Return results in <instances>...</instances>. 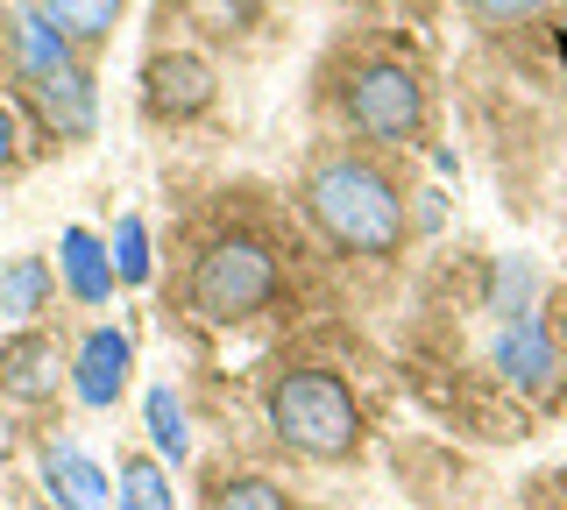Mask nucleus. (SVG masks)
<instances>
[{
    "instance_id": "nucleus-3",
    "label": "nucleus",
    "mask_w": 567,
    "mask_h": 510,
    "mask_svg": "<svg viewBox=\"0 0 567 510\" xmlns=\"http://www.w3.org/2000/svg\"><path fill=\"white\" fill-rule=\"evenodd\" d=\"M277 298V256L248 235H227L192 262V312L206 326H235V320H256L262 305Z\"/></svg>"
},
{
    "instance_id": "nucleus-22",
    "label": "nucleus",
    "mask_w": 567,
    "mask_h": 510,
    "mask_svg": "<svg viewBox=\"0 0 567 510\" xmlns=\"http://www.w3.org/2000/svg\"><path fill=\"white\" fill-rule=\"evenodd\" d=\"M0 447H8V433H0Z\"/></svg>"
},
{
    "instance_id": "nucleus-19",
    "label": "nucleus",
    "mask_w": 567,
    "mask_h": 510,
    "mask_svg": "<svg viewBox=\"0 0 567 510\" xmlns=\"http://www.w3.org/2000/svg\"><path fill=\"white\" fill-rule=\"evenodd\" d=\"M475 14H483V22H525V14H539L546 0H468Z\"/></svg>"
},
{
    "instance_id": "nucleus-20",
    "label": "nucleus",
    "mask_w": 567,
    "mask_h": 510,
    "mask_svg": "<svg viewBox=\"0 0 567 510\" xmlns=\"http://www.w3.org/2000/svg\"><path fill=\"white\" fill-rule=\"evenodd\" d=\"M8 156H14V114L0 107V164H8Z\"/></svg>"
},
{
    "instance_id": "nucleus-7",
    "label": "nucleus",
    "mask_w": 567,
    "mask_h": 510,
    "mask_svg": "<svg viewBox=\"0 0 567 510\" xmlns=\"http://www.w3.org/2000/svg\"><path fill=\"white\" fill-rule=\"evenodd\" d=\"M142 85H150V114H164V121H192V114H206L213 107V64L206 58H192V50H171V58H156L150 72H142Z\"/></svg>"
},
{
    "instance_id": "nucleus-8",
    "label": "nucleus",
    "mask_w": 567,
    "mask_h": 510,
    "mask_svg": "<svg viewBox=\"0 0 567 510\" xmlns=\"http://www.w3.org/2000/svg\"><path fill=\"white\" fill-rule=\"evenodd\" d=\"M64 362H58V341H43V333H22V341L0 347V397L14 404H43L58 391Z\"/></svg>"
},
{
    "instance_id": "nucleus-1",
    "label": "nucleus",
    "mask_w": 567,
    "mask_h": 510,
    "mask_svg": "<svg viewBox=\"0 0 567 510\" xmlns=\"http://www.w3.org/2000/svg\"><path fill=\"white\" fill-rule=\"evenodd\" d=\"M306 206H312L319 235H327L333 249H354V256H390L398 235H404L398 185H390L377 164H362V156H327L306 185Z\"/></svg>"
},
{
    "instance_id": "nucleus-13",
    "label": "nucleus",
    "mask_w": 567,
    "mask_h": 510,
    "mask_svg": "<svg viewBox=\"0 0 567 510\" xmlns=\"http://www.w3.org/2000/svg\"><path fill=\"white\" fill-rule=\"evenodd\" d=\"M50 298V262L43 256H14L8 270H0V312L8 320H35Z\"/></svg>"
},
{
    "instance_id": "nucleus-6",
    "label": "nucleus",
    "mask_w": 567,
    "mask_h": 510,
    "mask_svg": "<svg viewBox=\"0 0 567 510\" xmlns=\"http://www.w3.org/2000/svg\"><path fill=\"white\" fill-rule=\"evenodd\" d=\"M128 368H135V347L128 333L114 326H93L79 341V355H71V391H79V404H93V412H106L121 391H128Z\"/></svg>"
},
{
    "instance_id": "nucleus-5",
    "label": "nucleus",
    "mask_w": 567,
    "mask_h": 510,
    "mask_svg": "<svg viewBox=\"0 0 567 510\" xmlns=\"http://www.w3.org/2000/svg\"><path fill=\"white\" fill-rule=\"evenodd\" d=\"M496 368L511 376V391L554 397V383H560V347H554V333H546L539 312H525V320L504 326V341H496Z\"/></svg>"
},
{
    "instance_id": "nucleus-12",
    "label": "nucleus",
    "mask_w": 567,
    "mask_h": 510,
    "mask_svg": "<svg viewBox=\"0 0 567 510\" xmlns=\"http://www.w3.org/2000/svg\"><path fill=\"white\" fill-rule=\"evenodd\" d=\"M35 107L58 135H93V79L79 72V64H64V72L35 79Z\"/></svg>"
},
{
    "instance_id": "nucleus-16",
    "label": "nucleus",
    "mask_w": 567,
    "mask_h": 510,
    "mask_svg": "<svg viewBox=\"0 0 567 510\" xmlns=\"http://www.w3.org/2000/svg\"><path fill=\"white\" fill-rule=\"evenodd\" d=\"M114 510H177V503H171V475L156 468V461H121Z\"/></svg>"
},
{
    "instance_id": "nucleus-2",
    "label": "nucleus",
    "mask_w": 567,
    "mask_h": 510,
    "mask_svg": "<svg viewBox=\"0 0 567 510\" xmlns=\"http://www.w3.org/2000/svg\"><path fill=\"white\" fill-rule=\"evenodd\" d=\"M270 426H277L284 447L312 454V461H341L354 439H362V412H354L348 383L333 368H291L270 391Z\"/></svg>"
},
{
    "instance_id": "nucleus-9",
    "label": "nucleus",
    "mask_w": 567,
    "mask_h": 510,
    "mask_svg": "<svg viewBox=\"0 0 567 510\" xmlns=\"http://www.w3.org/2000/svg\"><path fill=\"white\" fill-rule=\"evenodd\" d=\"M43 489H50V503L58 510H106L114 497H106V475L93 454H79V447H50L43 454Z\"/></svg>"
},
{
    "instance_id": "nucleus-4",
    "label": "nucleus",
    "mask_w": 567,
    "mask_h": 510,
    "mask_svg": "<svg viewBox=\"0 0 567 510\" xmlns=\"http://www.w3.org/2000/svg\"><path fill=\"white\" fill-rule=\"evenodd\" d=\"M348 121L369 143H404V135H419V121H425L419 79L404 72V64H362V72L348 79Z\"/></svg>"
},
{
    "instance_id": "nucleus-10",
    "label": "nucleus",
    "mask_w": 567,
    "mask_h": 510,
    "mask_svg": "<svg viewBox=\"0 0 567 510\" xmlns=\"http://www.w3.org/2000/svg\"><path fill=\"white\" fill-rule=\"evenodd\" d=\"M58 270H64V284L79 305H106L114 298V256H106V241L100 235H85V227H64V241H58Z\"/></svg>"
},
{
    "instance_id": "nucleus-17",
    "label": "nucleus",
    "mask_w": 567,
    "mask_h": 510,
    "mask_svg": "<svg viewBox=\"0 0 567 510\" xmlns=\"http://www.w3.org/2000/svg\"><path fill=\"white\" fill-rule=\"evenodd\" d=\"M106 256H114V284H150V227H142V214H121Z\"/></svg>"
},
{
    "instance_id": "nucleus-11",
    "label": "nucleus",
    "mask_w": 567,
    "mask_h": 510,
    "mask_svg": "<svg viewBox=\"0 0 567 510\" xmlns=\"http://www.w3.org/2000/svg\"><path fill=\"white\" fill-rule=\"evenodd\" d=\"M8 37H14V64H22V79H29V85H35V79H50V72H64V64H71V37H64L58 22H50L43 8H22V14H14V29H8Z\"/></svg>"
},
{
    "instance_id": "nucleus-21",
    "label": "nucleus",
    "mask_w": 567,
    "mask_h": 510,
    "mask_svg": "<svg viewBox=\"0 0 567 510\" xmlns=\"http://www.w3.org/2000/svg\"><path fill=\"white\" fill-rule=\"evenodd\" d=\"M29 510H58V503H29Z\"/></svg>"
},
{
    "instance_id": "nucleus-15",
    "label": "nucleus",
    "mask_w": 567,
    "mask_h": 510,
    "mask_svg": "<svg viewBox=\"0 0 567 510\" xmlns=\"http://www.w3.org/2000/svg\"><path fill=\"white\" fill-rule=\"evenodd\" d=\"M142 412H150V439H156V454L185 461V454H192V433H185V404H177L171 383H156V391L142 397Z\"/></svg>"
},
{
    "instance_id": "nucleus-14",
    "label": "nucleus",
    "mask_w": 567,
    "mask_h": 510,
    "mask_svg": "<svg viewBox=\"0 0 567 510\" xmlns=\"http://www.w3.org/2000/svg\"><path fill=\"white\" fill-rule=\"evenodd\" d=\"M43 14L64 29L71 43H100V37H114L121 0H43Z\"/></svg>"
},
{
    "instance_id": "nucleus-18",
    "label": "nucleus",
    "mask_w": 567,
    "mask_h": 510,
    "mask_svg": "<svg viewBox=\"0 0 567 510\" xmlns=\"http://www.w3.org/2000/svg\"><path fill=\"white\" fill-rule=\"evenodd\" d=\"M206 510H291V503H284V489H277V482H262V475H235V482L213 489V503H206Z\"/></svg>"
}]
</instances>
